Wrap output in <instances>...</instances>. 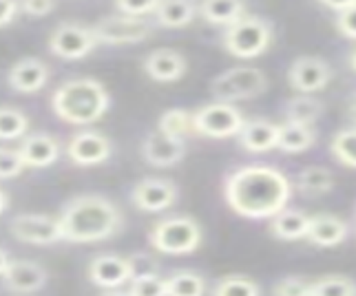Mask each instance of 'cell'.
<instances>
[{
    "mask_svg": "<svg viewBox=\"0 0 356 296\" xmlns=\"http://www.w3.org/2000/svg\"><path fill=\"white\" fill-rule=\"evenodd\" d=\"M95 47L97 40L93 35V27H87L82 22H63L49 35V51L67 63L87 58Z\"/></svg>",
    "mask_w": 356,
    "mask_h": 296,
    "instance_id": "cell-9",
    "label": "cell"
},
{
    "mask_svg": "<svg viewBox=\"0 0 356 296\" xmlns=\"http://www.w3.org/2000/svg\"><path fill=\"white\" fill-rule=\"evenodd\" d=\"M113 153V144L104 133L80 131L67 144V157L76 166H100Z\"/></svg>",
    "mask_w": 356,
    "mask_h": 296,
    "instance_id": "cell-12",
    "label": "cell"
},
{
    "mask_svg": "<svg viewBox=\"0 0 356 296\" xmlns=\"http://www.w3.org/2000/svg\"><path fill=\"white\" fill-rule=\"evenodd\" d=\"M29 131V117L20 108L0 106V140L11 142L24 138Z\"/></svg>",
    "mask_w": 356,
    "mask_h": 296,
    "instance_id": "cell-30",
    "label": "cell"
},
{
    "mask_svg": "<svg viewBox=\"0 0 356 296\" xmlns=\"http://www.w3.org/2000/svg\"><path fill=\"white\" fill-rule=\"evenodd\" d=\"M11 263V258H9V252L5 248H0V277H3L7 272V268Z\"/></svg>",
    "mask_w": 356,
    "mask_h": 296,
    "instance_id": "cell-43",
    "label": "cell"
},
{
    "mask_svg": "<svg viewBox=\"0 0 356 296\" xmlns=\"http://www.w3.org/2000/svg\"><path fill=\"white\" fill-rule=\"evenodd\" d=\"M197 16L195 0H159L155 9V20L166 29H184Z\"/></svg>",
    "mask_w": 356,
    "mask_h": 296,
    "instance_id": "cell-22",
    "label": "cell"
},
{
    "mask_svg": "<svg viewBox=\"0 0 356 296\" xmlns=\"http://www.w3.org/2000/svg\"><path fill=\"white\" fill-rule=\"evenodd\" d=\"M102 296H131V294H129V290H127V292H122V290L118 288V290H106Z\"/></svg>",
    "mask_w": 356,
    "mask_h": 296,
    "instance_id": "cell-45",
    "label": "cell"
},
{
    "mask_svg": "<svg viewBox=\"0 0 356 296\" xmlns=\"http://www.w3.org/2000/svg\"><path fill=\"white\" fill-rule=\"evenodd\" d=\"M310 296H356V283L348 277H323L312 281Z\"/></svg>",
    "mask_w": 356,
    "mask_h": 296,
    "instance_id": "cell-33",
    "label": "cell"
},
{
    "mask_svg": "<svg viewBox=\"0 0 356 296\" xmlns=\"http://www.w3.org/2000/svg\"><path fill=\"white\" fill-rule=\"evenodd\" d=\"M323 102L314 95H294L286 102L284 115L286 122H294V124H305L314 126V122L323 115Z\"/></svg>",
    "mask_w": 356,
    "mask_h": 296,
    "instance_id": "cell-26",
    "label": "cell"
},
{
    "mask_svg": "<svg viewBox=\"0 0 356 296\" xmlns=\"http://www.w3.org/2000/svg\"><path fill=\"white\" fill-rule=\"evenodd\" d=\"M144 73L155 82H162V84H170V82H177L184 78L188 65H186V58H184L179 51L175 49H155L149 56L144 58Z\"/></svg>",
    "mask_w": 356,
    "mask_h": 296,
    "instance_id": "cell-17",
    "label": "cell"
},
{
    "mask_svg": "<svg viewBox=\"0 0 356 296\" xmlns=\"http://www.w3.org/2000/svg\"><path fill=\"white\" fill-rule=\"evenodd\" d=\"M332 80V67L318 56H301L288 69V82L292 91L301 95H314L323 91Z\"/></svg>",
    "mask_w": 356,
    "mask_h": 296,
    "instance_id": "cell-10",
    "label": "cell"
},
{
    "mask_svg": "<svg viewBox=\"0 0 356 296\" xmlns=\"http://www.w3.org/2000/svg\"><path fill=\"white\" fill-rule=\"evenodd\" d=\"M243 113L228 102H213L204 104L197 110H193V131L195 135L211 140H226L237 138L243 126Z\"/></svg>",
    "mask_w": 356,
    "mask_h": 296,
    "instance_id": "cell-7",
    "label": "cell"
},
{
    "mask_svg": "<svg viewBox=\"0 0 356 296\" xmlns=\"http://www.w3.org/2000/svg\"><path fill=\"white\" fill-rule=\"evenodd\" d=\"M142 155L155 168H170L179 164L184 155H186V142L170 138V135L157 129L146 135V140L142 144Z\"/></svg>",
    "mask_w": 356,
    "mask_h": 296,
    "instance_id": "cell-15",
    "label": "cell"
},
{
    "mask_svg": "<svg viewBox=\"0 0 356 296\" xmlns=\"http://www.w3.org/2000/svg\"><path fill=\"white\" fill-rule=\"evenodd\" d=\"M131 199L135 208L142 213H162L173 208L177 202V186L168 179L146 177L138 181L131 190Z\"/></svg>",
    "mask_w": 356,
    "mask_h": 296,
    "instance_id": "cell-13",
    "label": "cell"
},
{
    "mask_svg": "<svg viewBox=\"0 0 356 296\" xmlns=\"http://www.w3.org/2000/svg\"><path fill=\"white\" fill-rule=\"evenodd\" d=\"M275 29L273 22L261 16H241L224 31V49L239 60H254L268 51L273 44Z\"/></svg>",
    "mask_w": 356,
    "mask_h": 296,
    "instance_id": "cell-4",
    "label": "cell"
},
{
    "mask_svg": "<svg viewBox=\"0 0 356 296\" xmlns=\"http://www.w3.org/2000/svg\"><path fill=\"white\" fill-rule=\"evenodd\" d=\"M9 232L22 243L31 245H51L63 241V230H60L58 217L49 215H18L11 219Z\"/></svg>",
    "mask_w": 356,
    "mask_h": 296,
    "instance_id": "cell-11",
    "label": "cell"
},
{
    "mask_svg": "<svg viewBox=\"0 0 356 296\" xmlns=\"http://www.w3.org/2000/svg\"><path fill=\"white\" fill-rule=\"evenodd\" d=\"M348 232H350V226L341 217L323 213V215L310 217L305 239L318 245V248H334V245L348 239Z\"/></svg>",
    "mask_w": 356,
    "mask_h": 296,
    "instance_id": "cell-20",
    "label": "cell"
},
{
    "mask_svg": "<svg viewBox=\"0 0 356 296\" xmlns=\"http://www.w3.org/2000/svg\"><path fill=\"white\" fill-rule=\"evenodd\" d=\"M49 76H51V71H49V67L40 58H20L18 63L9 69L7 82L16 93L33 95L44 89Z\"/></svg>",
    "mask_w": 356,
    "mask_h": 296,
    "instance_id": "cell-16",
    "label": "cell"
},
{
    "mask_svg": "<svg viewBox=\"0 0 356 296\" xmlns=\"http://www.w3.org/2000/svg\"><path fill=\"white\" fill-rule=\"evenodd\" d=\"M18 11H20L18 0H0V27H7V24L14 22Z\"/></svg>",
    "mask_w": 356,
    "mask_h": 296,
    "instance_id": "cell-41",
    "label": "cell"
},
{
    "mask_svg": "<svg viewBox=\"0 0 356 296\" xmlns=\"http://www.w3.org/2000/svg\"><path fill=\"white\" fill-rule=\"evenodd\" d=\"M334 188V175L325 166H308L297 175V190L303 197H323Z\"/></svg>",
    "mask_w": 356,
    "mask_h": 296,
    "instance_id": "cell-27",
    "label": "cell"
},
{
    "mask_svg": "<svg viewBox=\"0 0 356 296\" xmlns=\"http://www.w3.org/2000/svg\"><path fill=\"white\" fill-rule=\"evenodd\" d=\"M24 170L22 157L18 151H9V148H0V179L18 177Z\"/></svg>",
    "mask_w": 356,
    "mask_h": 296,
    "instance_id": "cell-38",
    "label": "cell"
},
{
    "mask_svg": "<svg viewBox=\"0 0 356 296\" xmlns=\"http://www.w3.org/2000/svg\"><path fill=\"white\" fill-rule=\"evenodd\" d=\"M120 14L133 16V18H146L155 14L159 0H113Z\"/></svg>",
    "mask_w": 356,
    "mask_h": 296,
    "instance_id": "cell-36",
    "label": "cell"
},
{
    "mask_svg": "<svg viewBox=\"0 0 356 296\" xmlns=\"http://www.w3.org/2000/svg\"><path fill=\"white\" fill-rule=\"evenodd\" d=\"M350 67L356 71V47H354V51L350 54Z\"/></svg>",
    "mask_w": 356,
    "mask_h": 296,
    "instance_id": "cell-46",
    "label": "cell"
},
{
    "mask_svg": "<svg viewBox=\"0 0 356 296\" xmlns=\"http://www.w3.org/2000/svg\"><path fill=\"white\" fill-rule=\"evenodd\" d=\"M20 11H24L31 18H42L51 14L56 7V0H20Z\"/></svg>",
    "mask_w": 356,
    "mask_h": 296,
    "instance_id": "cell-40",
    "label": "cell"
},
{
    "mask_svg": "<svg viewBox=\"0 0 356 296\" xmlns=\"http://www.w3.org/2000/svg\"><path fill=\"white\" fill-rule=\"evenodd\" d=\"M63 241L97 243L115 237L122 228L120 208L102 195H80L65 204L58 217Z\"/></svg>",
    "mask_w": 356,
    "mask_h": 296,
    "instance_id": "cell-2",
    "label": "cell"
},
{
    "mask_svg": "<svg viewBox=\"0 0 356 296\" xmlns=\"http://www.w3.org/2000/svg\"><path fill=\"white\" fill-rule=\"evenodd\" d=\"M5 283V288L9 292H16V294H31V292H38L47 286L49 274L47 270L35 263V261H11L7 272L0 277Z\"/></svg>",
    "mask_w": 356,
    "mask_h": 296,
    "instance_id": "cell-18",
    "label": "cell"
},
{
    "mask_svg": "<svg viewBox=\"0 0 356 296\" xmlns=\"http://www.w3.org/2000/svg\"><path fill=\"white\" fill-rule=\"evenodd\" d=\"M330 153L339 164L356 168V126L339 131L330 142Z\"/></svg>",
    "mask_w": 356,
    "mask_h": 296,
    "instance_id": "cell-31",
    "label": "cell"
},
{
    "mask_svg": "<svg viewBox=\"0 0 356 296\" xmlns=\"http://www.w3.org/2000/svg\"><path fill=\"white\" fill-rule=\"evenodd\" d=\"M129 294L131 296H166V279H162L159 274L131 279Z\"/></svg>",
    "mask_w": 356,
    "mask_h": 296,
    "instance_id": "cell-34",
    "label": "cell"
},
{
    "mask_svg": "<svg viewBox=\"0 0 356 296\" xmlns=\"http://www.w3.org/2000/svg\"><path fill=\"white\" fill-rule=\"evenodd\" d=\"M352 115L356 117V97H354V102H352Z\"/></svg>",
    "mask_w": 356,
    "mask_h": 296,
    "instance_id": "cell-47",
    "label": "cell"
},
{
    "mask_svg": "<svg viewBox=\"0 0 356 296\" xmlns=\"http://www.w3.org/2000/svg\"><path fill=\"white\" fill-rule=\"evenodd\" d=\"M213 296H261V290L252 279L241 277V274H232V277H224L222 281L215 283Z\"/></svg>",
    "mask_w": 356,
    "mask_h": 296,
    "instance_id": "cell-32",
    "label": "cell"
},
{
    "mask_svg": "<svg viewBox=\"0 0 356 296\" xmlns=\"http://www.w3.org/2000/svg\"><path fill=\"white\" fill-rule=\"evenodd\" d=\"M337 29L341 31V35H346L348 40L356 42V5L343 9L337 16Z\"/></svg>",
    "mask_w": 356,
    "mask_h": 296,
    "instance_id": "cell-39",
    "label": "cell"
},
{
    "mask_svg": "<svg viewBox=\"0 0 356 296\" xmlns=\"http://www.w3.org/2000/svg\"><path fill=\"white\" fill-rule=\"evenodd\" d=\"M7 206H9V195L3 188H0V215L7 211Z\"/></svg>",
    "mask_w": 356,
    "mask_h": 296,
    "instance_id": "cell-44",
    "label": "cell"
},
{
    "mask_svg": "<svg viewBox=\"0 0 356 296\" xmlns=\"http://www.w3.org/2000/svg\"><path fill=\"white\" fill-rule=\"evenodd\" d=\"M18 153L22 157L24 168H47L58 162L60 144L47 133H33L22 140Z\"/></svg>",
    "mask_w": 356,
    "mask_h": 296,
    "instance_id": "cell-19",
    "label": "cell"
},
{
    "mask_svg": "<svg viewBox=\"0 0 356 296\" xmlns=\"http://www.w3.org/2000/svg\"><path fill=\"white\" fill-rule=\"evenodd\" d=\"M321 3H323L327 9H332V11H337V14H341L343 9H348V7L356 5V0H321Z\"/></svg>",
    "mask_w": 356,
    "mask_h": 296,
    "instance_id": "cell-42",
    "label": "cell"
},
{
    "mask_svg": "<svg viewBox=\"0 0 356 296\" xmlns=\"http://www.w3.org/2000/svg\"><path fill=\"white\" fill-rule=\"evenodd\" d=\"M129 258V265H131V279H140V277H153L157 274V261H155V256L151 254H146V252H135Z\"/></svg>",
    "mask_w": 356,
    "mask_h": 296,
    "instance_id": "cell-37",
    "label": "cell"
},
{
    "mask_svg": "<svg viewBox=\"0 0 356 296\" xmlns=\"http://www.w3.org/2000/svg\"><path fill=\"white\" fill-rule=\"evenodd\" d=\"M157 129L170 135V138H177V140H186L193 131V110L186 108H168L164 110V115L159 117V124Z\"/></svg>",
    "mask_w": 356,
    "mask_h": 296,
    "instance_id": "cell-29",
    "label": "cell"
},
{
    "mask_svg": "<svg viewBox=\"0 0 356 296\" xmlns=\"http://www.w3.org/2000/svg\"><path fill=\"white\" fill-rule=\"evenodd\" d=\"M149 241L159 254L184 256L193 254L202 245V226L193 217H166L151 228Z\"/></svg>",
    "mask_w": 356,
    "mask_h": 296,
    "instance_id": "cell-5",
    "label": "cell"
},
{
    "mask_svg": "<svg viewBox=\"0 0 356 296\" xmlns=\"http://www.w3.org/2000/svg\"><path fill=\"white\" fill-rule=\"evenodd\" d=\"M153 33V24L144 18L133 16H106L93 24V35L97 44L106 47H124V44H140L149 40Z\"/></svg>",
    "mask_w": 356,
    "mask_h": 296,
    "instance_id": "cell-8",
    "label": "cell"
},
{
    "mask_svg": "<svg viewBox=\"0 0 356 296\" xmlns=\"http://www.w3.org/2000/svg\"><path fill=\"white\" fill-rule=\"evenodd\" d=\"M314 142H316L314 126L294 124V122H284V124H279L277 148L281 153H288V155L305 153L314 146Z\"/></svg>",
    "mask_w": 356,
    "mask_h": 296,
    "instance_id": "cell-23",
    "label": "cell"
},
{
    "mask_svg": "<svg viewBox=\"0 0 356 296\" xmlns=\"http://www.w3.org/2000/svg\"><path fill=\"white\" fill-rule=\"evenodd\" d=\"M111 104L102 82L95 78H73L58 86L51 95V108L58 120L71 126H89L100 122Z\"/></svg>",
    "mask_w": 356,
    "mask_h": 296,
    "instance_id": "cell-3",
    "label": "cell"
},
{
    "mask_svg": "<svg viewBox=\"0 0 356 296\" xmlns=\"http://www.w3.org/2000/svg\"><path fill=\"white\" fill-rule=\"evenodd\" d=\"M310 288H312V281H308V279L286 277L277 283L273 294L275 296H310Z\"/></svg>",
    "mask_w": 356,
    "mask_h": 296,
    "instance_id": "cell-35",
    "label": "cell"
},
{
    "mask_svg": "<svg viewBox=\"0 0 356 296\" xmlns=\"http://www.w3.org/2000/svg\"><path fill=\"white\" fill-rule=\"evenodd\" d=\"M268 89V78L257 67H232L211 82V93L217 102H237L259 97Z\"/></svg>",
    "mask_w": 356,
    "mask_h": 296,
    "instance_id": "cell-6",
    "label": "cell"
},
{
    "mask_svg": "<svg viewBox=\"0 0 356 296\" xmlns=\"http://www.w3.org/2000/svg\"><path fill=\"white\" fill-rule=\"evenodd\" d=\"M224 197L230 211L243 219H273L288 206L292 183L275 166L248 164L226 177Z\"/></svg>",
    "mask_w": 356,
    "mask_h": 296,
    "instance_id": "cell-1",
    "label": "cell"
},
{
    "mask_svg": "<svg viewBox=\"0 0 356 296\" xmlns=\"http://www.w3.org/2000/svg\"><path fill=\"white\" fill-rule=\"evenodd\" d=\"M206 279L193 270H179L166 279V296H204Z\"/></svg>",
    "mask_w": 356,
    "mask_h": 296,
    "instance_id": "cell-28",
    "label": "cell"
},
{
    "mask_svg": "<svg viewBox=\"0 0 356 296\" xmlns=\"http://www.w3.org/2000/svg\"><path fill=\"white\" fill-rule=\"evenodd\" d=\"M89 279L102 290H118L131 283V265L127 256L120 254H97L89 263Z\"/></svg>",
    "mask_w": 356,
    "mask_h": 296,
    "instance_id": "cell-14",
    "label": "cell"
},
{
    "mask_svg": "<svg viewBox=\"0 0 356 296\" xmlns=\"http://www.w3.org/2000/svg\"><path fill=\"white\" fill-rule=\"evenodd\" d=\"M197 14L217 27H230L232 22L245 16V3L243 0H202Z\"/></svg>",
    "mask_w": 356,
    "mask_h": 296,
    "instance_id": "cell-25",
    "label": "cell"
},
{
    "mask_svg": "<svg viewBox=\"0 0 356 296\" xmlns=\"http://www.w3.org/2000/svg\"><path fill=\"white\" fill-rule=\"evenodd\" d=\"M279 124H273L268 120H250L243 122V126L237 135L239 146L248 153H268L277 148Z\"/></svg>",
    "mask_w": 356,
    "mask_h": 296,
    "instance_id": "cell-21",
    "label": "cell"
},
{
    "mask_svg": "<svg viewBox=\"0 0 356 296\" xmlns=\"http://www.w3.org/2000/svg\"><path fill=\"white\" fill-rule=\"evenodd\" d=\"M308 224H310V215H305L301 211H292V208H284V211L270 219V232H273V237L281 241H299L305 239Z\"/></svg>",
    "mask_w": 356,
    "mask_h": 296,
    "instance_id": "cell-24",
    "label": "cell"
}]
</instances>
